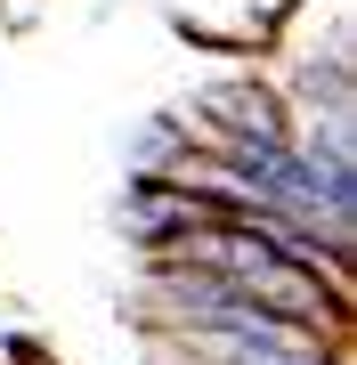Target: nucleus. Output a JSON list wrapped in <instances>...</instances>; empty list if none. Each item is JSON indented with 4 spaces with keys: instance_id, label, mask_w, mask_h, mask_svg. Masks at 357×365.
I'll use <instances>...</instances> for the list:
<instances>
[{
    "instance_id": "1",
    "label": "nucleus",
    "mask_w": 357,
    "mask_h": 365,
    "mask_svg": "<svg viewBox=\"0 0 357 365\" xmlns=\"http://www.w3.org/2000/svg\"><path fill=\"white\" fill-rule=\"evenodd\" d=\"M0 357H9V365H49V349H41L33 333H16V325L0 333Z\"/></svg>"
}]
</instances>
